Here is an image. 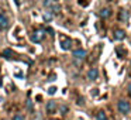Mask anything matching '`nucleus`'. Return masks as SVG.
Listing matches in <instances>:
<instances>
[{
    "label": "nucleus",
    "instance_id": "13",
    "mask_svg": "<svg viewBox=\"0 0 131 120\" xmlns=\"http://www.w3.org/2000/svg\"><path fill=\"white\" fill-rule=\"evenodd\" d=\"M117 54H118V57L124 58L125 55H127V51H125V49L123 48V47H118V48H117Z\"/></svg>",
    "mask_w": 131,
    "mask_h": 120
},
{
    "label": "nucleus",
    "instance_id": "10",
    "mask_svg": "<svg viewBox=\"0 0 131 120\" xmlns=\"http://www.w3.org/2000/svg\"><path fill=\"white\" fill-rule=\"evenodd\" d=\"M99 16L102 18H107V17H110V16H111V10L107 9V7H104V9H102L99 12Z\"/></svg>",
    "mask_w": 131,
    "mask_h": 120
},
{
    "label": "nucleus",
    "instance_id": "7",
    "mask_svg": "<svg viewBox=\"0 0 131 120\" xmlns=\"http://www.w3.org/2000/svg\"><path fill=\"white\" fill-rule=\"evenodd\" d=\"M57 102H54V100H49L48 103H47V112H48L49 114L55 113V110H57Z\"/></svg>",
    "mask_w": 131,
    "mask_h": 120
},
{
    "label": "nucleus",
    "instance_id": "8",
    "mask_svg": "<svg viewBox=\"0 0 131 120\" xmlns=\"http://www.w3.org/2000/svg\"><path fill=\"white\" fill-rule=\"evenodd\" d=\"M9 27V18L6 17L4 14H0V28L4 30Z\"/></svg>",
    "mask_w": 131,
    "mask_h": 120
},
{
    "label": "nucleus",
    "instance_id": "6",
    "mask_svg": "<svg viewBox=\"0 0 131 120\" xmlns=\"http://www.w3.org/2000/svg\"><path fill=\"white\" fill-rule=\"evenodd\" d=\"M31 40L34 41V43H41V41L44 40V33L42 31H35L34 34L31 35Z\"/></svg>",
    "mask_w": 131,
    "mask_h": 120
},
{
    "label": "nucleus",
    "instance_id": "18",
    "mask_svg": "<svg viewBox=\"0 0 131 120\" xmlns=\"http://www.w3.org/2000/svg\"><path fill=\"white\" fill-rule=\"evenodd\" d=\"M78 105H80V106L83 105V97H80V99H79V102H78Z\"/></svg>",
    "mask_w": 131,
    "mask_h": 120
},
{
    "label": "nucleus",
    "instance_id": "12",
    "mask_svg": "<svg viewBox=\"0 0 131 120\" xmlns=\"http://www.w3.org/2000/svg\"><path fill=\"white\" fill-rule=\"evenodd\" d=\"M2 57H4V58H10V57H13L12 49H9V48L3 49V51H2Z\"/></svg>",
    "mask_w": 131,
    "mask_h": 120
},
{
    "label": "nucleus",
    "instance_id": "19",
    "mask_svg": "<svg viewBox=\"0 0 131 120\" xmlns=\"http://www.w3.org/2000/svg\"><path fill=\"white\" fill-rule=\"evenodd\" d=\"M128 95H130V96H131V83H130V85H128Z\"/></svg>",
    "mask_w": 131,
    "mask_h": 120
},
{
    "label": "nucleus",
    "instance_id": "20",
    "mask_svg": "<svg viewBox=\"0 0 131 120\" xmlns=\"http://www.w3.org/2000/svg\"><path fill=\"white\" fill-rule=\"evenodd\" d=\"M51 120H58V119H51Z\"/></svg>",
    "mask_w": 131,
    "mask_h": 120
},
{
    "label": "nucleus",
    "instance_id": "15",
    "mask_svg": "<svg viewBox=\"0 0 131 120\" xmlns=\"http://www.w3.org/2000/svg\"><path fill=\"white\" fill-rule=\"evenodd\" d=\"M13 120H24V117L21 116V114H14V116H13Z\"/></svg>",
    "mask_w": 131,
    "mask_h": 120
},
{
    "label": "nucleus",
    "instance_id": "22",
    "mask_svg": "<svg viewBox=\"0 0 131 120\" xmlns=\"http://www.w3.org/2000/svg\"><path fill=\"white\" fill-rule=\"evenodd\" d=\"M130 66H131V62H130Z\"/></svg>",
    "mask_w": 131,
    "mask_h": 120
},
{
    "label": "nucleus",
    "instance_id": "1",
    "mask_svg": "<svg viewBox=\"0 0 131 120\" xmlns=\"http://www.w3.org/2000/svg\"><path fill=\"white\" fill-rule=\"evenodd\" d=\"M117 107H118L120 113H123V114H127L128 112H130L131 106H130V103H128L127 100H118V103H117Z\"/></svg>",
    "mask_w": 131,
    "mask_h": 120
},
{
    "label": "nucleus",
    "instance_id": "2",
    "mask_svg": "<svg viewBox=\"0 0 131 120\" xmlns=\"http://www.w3.org/2000/svg\"><path fill=\"white\" fill-rule=\"evenodd\" d=\"M71 47H72L71 38H68V37H65V35H62V37H61V48L65 49V51H68Z\"/></svg>",
    "mask_w": 131,
    "mask_h": 120
},
{
    "label": "nucleus",
    "instance_id": "17",
    "mask_svg": "<svg viewBox=\"0 0 131 120\" xmlns=\"http://www.w3.org/2000/svg\"><path fill=\"white\" fill-rule=\"evenodd\" d=\"M61 112H62V114H65L66 112H68V107H66V106H62V107H61Z\"/></svg>",
    "mask_w": 131,
    "mask_h": 120
},
{
    "label": "nucleus",
    "instance_id": "11",
    "mask_svg": "<svg viewBox=\"0 0 131 120\" xmlns=\"http://www.w3.org/2000/svg\"><path fill=\"white\" fill-rule=\"evenodd\" d=\"M96 120H107V114H106L103 110H99L97 114H96Z\"/></svg>",
    "mask_w": 131,
    "mask_h": 120
},
{
    "label": "nucleus",
    "instance_id": "5",
    "mask_svg": "<svg viewBox=\"0 0 131 120\" xmlns=\"http://www.w3.org/2000/svg\"><path fill=\"white\" fill-rule=\"evenodd\" d=\"M124 38H125V31H124V30H120V28L114 30V40L123 41Z\"/></svg>",
    "mask_w": 131,
    "mask_h": 120
},
{
    "label": "nucleus",
    "instance_id": "21",
    "mask_svg": "<svg viewBox=\"0 0 131 120\" xmlns=\"http://www.w3.org/2000/svg\"><path fill=\"white\" fill-rule=\"evenodd\" d=\"M0 85H2V81H0Z\"/></svg>",
    "mask_w": 131,
    "mask_h": 120
},
{
    "label": "nucleus",
    "instance_id": "14",
    "mask_svg": "<svg viewBox=\"0 0 131 120\" xmlns=\"http://www.w3.org/2000/svg\"><path fill=\"white\" fill-rule=\"evenodd\" d=\"M55 92H57V88H55V86H51V88L48 89V93H49V95H54Z\"/></svg>",
    "mask_w": 131,
    "mask_h": 120
},
{
    "label": "nucleus",
    "instance_id": "4",
    "mask_svg": "<svg viewBox=\"0 0 131 120\" xmlns=\"http://www.w3.org/2000/svg\"><path fill=\"white\" fill-rule=\"evenodd\" d=\"M97 76H99V71H97V68H90V69L88 71V79L96 81Z\"/></svg>",
    "mask_w": 131,
    "mask_h": 120
},
{
    "label": "nucleus",
    "instance_id": "16",
    "mask_svg": "<svg viewBox=\"0 0 131 120\" xmlns=\"http://www.w3.org/2000/svg\"><path fill=\"white\" fill-rule=\"evenodd\" d=\"M27 109H28V110H32V102L31 100H27Z\"/></svg>",
    "mask_w": 131,
    "mask_h": 120
},
{
    "label": "nucleus",
    "instance_id": "9",
    "mask_svg": "<svg viewBox=\"0 0 131 120\" xmlns=\"http://www.w3.org/2000/svg\"><path fill=\"white\" fill-rule=\"evenodd\" d=\"M118 20L123 21V23H125V21L128 20V12H127V10H124V9L120 10V12H118Z\"/></svg>",
    "mask_w": 131,
    "mask_h": 120
},
{
    "label": "nucleus",
    "instance_id": "3",
    "mask_svg": "<svg viewBox=\"0 0 131 120\" xmlns=\"http://www.w3.org/2000/svg\"><path fill=\"white\" fill-rule=\"evenodd\" d=\"M72 55H73V58H75V59H83V58H85L86 57V51H85V49H82V48H78V49H75V51H73V54H72Z\"/></svg>",
    "mask_w": 131,
    "mask_h": 120
}]
</instances>
